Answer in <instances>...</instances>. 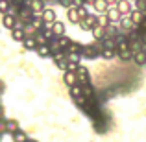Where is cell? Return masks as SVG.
<instances>
[{"label":"cell","instance_id":"6da1fadb","mask_svg":"<svg viewBox=\"0 0 146 142\" xmlns=\"http://www.w3.org/2000/svg\"><path fill=\"white\" fill-rule=\"evenodd\" d=\"M96 26H98V17H94V15H89L87 18H83V20L80 22V28H82L83 32H93Z\"/></svg>","mask_w":146,"mask_h":142},{"label":"cell","instance_id":"7a4b0ae2","mask_svg":"<svg viewBox=\"0 0 146 142\" xmlns=\"http://www.w3.org/2000/svg\"><path fill=\"white\" fill-rule=\"evenodd\" d=\"M2 24H4V28H6V30L19 28V18H17V15H9V13L2 15Z\"/></svg>","mask_w":146,"mask_h":142},{"label":"cell","instance_id":"3957f363","mask_svg":"<svg viewBox=\"0 0 146 142\" xmlns=\"http://www.w3.org/2000/svg\"><path fill=\"white\" fill-rule=\"evenodd\" d=\"M80 53H82V57H85V59H94V57L100 55L98 48L94 46V44H83V48H82Z\"/></svg>","mask_w":146,"mask_h":142},{"label":"cell","instance_id":"277c9868","mask_svg":"<svg viewBox=\"0 0 146 142\" xmlns=\"http://www.w3.org/2000/svg\"><path fill=\"white\" fill-rule=\"evenodd\" d=\"M107 17H109V20L113 22V24H118V22L122 20V17H124V15L120 13V9H118L117 6H109V9H107Z\"/></svg>","mask_w":146,"mask_h":142},{"label":"cell","instance_id":"5b68a950","mask_svg":"<svg viewBox=\"0 0 146 142\" xmlns=\"http://www.w3.org/2000/svg\"><path fill=\"white\" fill-rule=\"evenodd\" d=\"M76 76H78V85H85V83H91V76H89V70L85 67L80 65L78 70H76Z\"/></svg>","mask_w":146,"mask_h":142},{"label":"cell","instance_id":"8992f818","mask_svg":"<svg viewBox=\"0 0 146 142\" xmlns=\"http://www.w3.org/2000/svg\"><path fill=\"white\" fill-rule=\"evenodd\" d=\"M2 131L6 133V135H15V133L19 131V122L17 120H4Z\"/></svg>","mask_w":146,"mask_h":142},{"label":"cell","instance_id":"52a82bcc","mask_svg":"<svg viewBox=\"0 0 146 142\" xmlns=\"http://www.w3.org/2000/svg\"><path fill=\"white\" fill-rule=\"evenodd\" d=\"M67 18L72 22V24H80L82 22V17H80V11H78V6H72L67 9Z\"/></svg>","mask_w":146,"mask_h":142},{"label":"cell","instance_id":"ba28073f","mask_svg":"<svg viewBox=\"0 0 146 142\" xmlns=\"http://www.w3.org/2000/svg\"><path fill=\"white\" fill-rule=\"evenodd\" d=\"M117 7L120 9L122 15H131L133 11H135V9H133V6H131V0H118Z\"/></svg>","mask_w":146,"mask_h":142},{"label":"cell","instance_id":"9c48e42d","mask_svg":"<svg viewBox=\"0 0 146 142\" xmlns=\"http://www.w3.org/2000/svg\"><path fill=\"white\" fill-rule=\"evenodd\" d=\"M63 81L67 83V87H74V85H78V76H76V72H72V70H65V74H63Z\"/></svg>","mask_w":146,"mask_h":142},{"label":"cell","instance_id":"30bf717a","mask_svg":"<svg viewBox=\"0 0 146 142\" xmlns=\"http://www.w3.org/2000/svg\"><path fill=\"white\" fill-rule=\"evenodd\" d=\"M93 9L96 11L98 15H106L107 9H109V4H107L106 0H94L93 2Z\"/></svg>","mask_w":146,"mask_h":142},{"label":"cell","instance_id":"8fae6325","mask_svg":"<svg viewBox=\"0 0 146 142\" xmlns=\"http://www.w3.org/2000/svg\"><path fill=\"white\" fill-rule=\"evenodd\" d=\"M43 20L46 22V24H54V22L57 20V15H56V9H52V7H46V9L43 11Z\"/></svg>","mask_w":146,"mask_h":142},{"label":"cell","instance_id":"7c38bea8","mask_svg":"<svg viewBox=\"0 0 146 142\" xmlns=\"http://www.w3.org/2000/svg\"><path fill=\"white\" fill-rule=\"evenodd\" d=\"M30 7L33 9L35 15H43V11L46 9V6H44L43 0H30Z\"/></svg>","mask_w":146,"mask_h":142},{"label":"cell","instance_id":"4fadbf2b","mask_svg":"<svg viewBox=\"0 0 146 142\" xmlns=\"http://www.w3.org/2000/svg\"><path fill=\"white\" fill-rule=\"evenodd\" d=\"M118 26H120V28H124V30H135L137 28V24L133 22V18L129 17V15H124V17H122V20L118 22Z\"/></svg>","mask_w":146,"mask_h":142},{"label":"cell","instance_id":"5bb4252c","mask_svg":"<svg viewBox=\"0 0 146 142\" xmlns=\"http://www.w3.org/2000/svg\"><path fill=\"white\" fill-rule=\"evenodd\" d=\"M133 63L137 67H144L146 65V50H139V52L133 53Z\"/></svg>","mask_w":146,"mask_h":142},{"label":"cell","instance_id":"9a60e30c","mask_svg":"<svg viewBox=\"0 0 146 142\" xmlns=\"http://www.w3.org/2000/svg\"><path fill=\"white\" fill-rule=\"evenodd\" d=\"M91 33H93V39L94 41H104V39H106V35H107V28H104V26H96Z\"/></svg>","mask_w":146,"mask_h":142},{"label":"cell","instance_id":"2e32d148","mask_svg":"<svg viewBox=\"0 0 146 142\" xmlns=\"http://www.w3.org/2000/svg\"><path fill=\"white\" fill-rule=\"evenodd\" d=\"M11 37H13V41H17V43H22L28 35H26V30H22L21 26H19V28L11 30Z\"/></svg>","mask_w":146,"mask_h":142},{"label":"cell","instance_id":"e0dca14e","mask_svg":"<svg viewBox=\"0 0 146 142\" xmlns=\"http://www.w3.org/2000/svg\"><path fill=\"white\" fill-rule=\"evenodd\" d=\"M35 52H37V55L43 57V59H44V57H52V55H54V52H52V48H50V44H43V46H37Z\"/></svg>","mask_w":146,"mask_h":142},{"label":"cell","instance_id":"ac0fdd59","mask_svg":"<svg viewBox=\"0 0 146 142\" xmlns=\"http://www.w3.org/2000/svg\"><path fill=\"white\" fill-rule=\"evenodd\" d=\"M65 30H67V28H65V24H63L61 20H56V22H54L52 33H54L56 37H63V35H65Z\"/></svg>","mask_w":146,"mask_h":142},{"label":"cell","instance_id":"d6986e66","mask_svg":"<svg viewBox=\"0 0 146 142\" xmlns=\"http://www.w3.org/2000/svg\"><path fill=\"white\" fill-rule=\"evenodd\" d=\"M22 46H24L26 50H37V46H39V43L35 41V37H26L24 41H22Z\"/></svg>","mask_w":146,"mask_h":142},{"label":"cell","instance_id":"ffe728a7","mask_svg":"<svg viewBox=\"0 0 146 142\" xmlns=\"http://www.w3.org/2000/svg\"><path fill=\"white\" fill-rule=\"evenodd\" d=\"M144 15H146V13H143V11H139V9H135L131 15H129V17H131V18H133V22H135V24L139 26V24H143V20H144Z\"/></svg>","mask_w":146,"mask_h":142},{"label":"cell","instance_id":"44dd1931","mask_svg":"<svg viewBox=\"0 0 146 142\" xmlns=\"http://www.w3.org/2000/svg\"><path fill=\"white\" fill-rule=\"evenodd\" d=\"M115 55H118L117 48H104V52H102V57H104V59H113Z\"/></svg>","mask_w":146,"mask_h":142},{"label":"cell","instance_id":"7402d4cb","mask_svg":"<svg viewBox=\"0 0 146 142\" xmlns=\"http://www.w3.org/2000/svg\"><path fill=\"white\" fill-rule=\"evenodd\" d=\"M11 137H13V142H28V135H26L24 131H21V129Z\"/></svg>","mask_w":146,"mask_h":142},{"label":"cell","instance_id":"603a6c76","mask_svg":"<svg viewBox=\"0 0 146 142\" xmlns=\"http://www.w3.org/2000/svg\"><path fill=\"white\" fill-rule=\"evenodd\" d=\"M111 24H113V22L109 20V17H107V15H98V26H104V28H109Z\"/></svg>","mask_w":146,"mask_h":142},{"label":"cell","instance_id":"cb8c5ba5","mask_svg":"<svg viewBox=\"0 0 146 142\" xmlns=\"http://www.w3.org/2000/svg\"><path fill=\"white\" fill-rule=\"evenodd\" d=\"M133 50H126V52H118V57H120L122 61H129V59H133Z\"/></svg>","mask_w":146,"mask_h":142},{"label":"cell","instance_id":"d4e9b609","mask_svg":"<svg viewBox=\"0 0 146 142\" xmlns=\"http://www.w3.org/2000/svg\"><path fill=\"white\" fill-rule=\"evenodd\" d=\"M82 90H83V96L85 98H93V87H91V83H85V85H82Z\"/></svg>","mask_w":146,"mask_h":142},{"label":"cell","instance_id":"484cf974","mask_svg":"<svg viewBox=\"0 0 146 142\" xmlns=\"http://www.w3.org/2000/svg\"><path fill=\"white\" fill-rule=\"evenodd\" d=\"M135 9L146 13V0H135Z\"/></svg>","mask_w":146,"mask_h":142},{"label":"cell","instance_id":"4316f807","mask_svg":"<svg viewBox=\"0 0 146 142\" xmlns=\"http://www.w3.org/2000/svg\"><path fill=\"white\" fill-rule=\"evenodd\" d=\"M7 9H9V2L7 0H0V11H2V15H6Z\"/></svg>","mask_w":146,"mask_h":142},{"label":"cell","instance_id":"83f0119b","mask_svg":"<svg viewBox=\"0 0 146 142\" xmlns=\"http://www.w3.org/2000/svg\"><path fill=\"white\" fill-rule=\"evenodd\" d=\"M78 11H80V17H82V20L89 17V11H87V7H85V6H78Z\"/></svg>","mask_w":146,"mask_h":142},{"label":"cell","instance_id":"f1b7e54d","mask_svg":"<svg viewBox=\"0 0 146 142\" xmlns=\"http://www.w3.org/2000/svg\"><path fill=\"white\" fill-rule=\"evenodd\" d=\"M59 4H61L63 7H67V9H68V7H72V6H76L74 0H59Z\"/></svg>","mask_w":146,"mask_h":142},{"label":"cell","instance_id":"f546056e","mask_svg":"<svg viewBox=\"0 0 146 142\" xmlns=\"http://www.w3.org/2000/svg\"><path fill=\"white\" fill-rule=\"evenodd\" d=\"M106 2L109 4V6H117V4H118V0H106Z\"/></svg>","mask_w":146,"mask_h":142},{"label":"cell","instance_id":"4dcf8cb0","mask_svg":"<svg viewBox=\"0 0 146 142\" xmlns=\"http://www.w3.org/2000/svg\"><path fill=\"white\" fill-rule=\"evenodd\" d=\"M28 142H37V140H28Z\"/></svg>","mask_w":146,"mask_h":142}]
</instances>
